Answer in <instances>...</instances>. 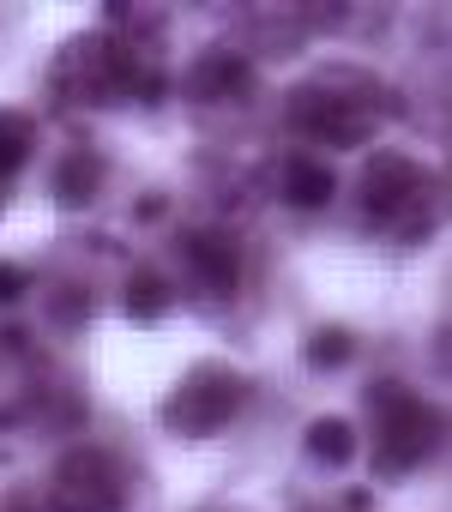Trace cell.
<instances>
[{
	"mask_svg": "<svg viewBox=\"0 0 452 512\" xmlns=\"http://www.w3.org/2000/svg\"><path fill=\"white\" fill-rule=\"evenodd\" d=\"M374 416H380V452H374V476H404V470H416L434 446H440V434H446V416L434 410V404H422L416 392H404V386H392V380H380L374 392Z\"/></svg>",
	"mask_w": 452,
	"mask_h": 512,
	"instance_id": "6da1fadb",
	"label": "cell"
},
{
	"mask_svg": "<svg viewBox=\"0 0 452 512\" xmlns=\"http://www.w3.org/2000/svg\"><path fill=\"white\" fill-rule=\"evenodd\" d=\"M242 398H248V386H242L236 368L205 362L199 374H187V380L175 386V398L163 404V422H169L175 434H217L223 422H236Z\"/></svg>",
	"mask_w": 452,
	"mask_h": 512,
	"instance_id": "7a4b0ae2",
	"label": "cell"
},
{
	"mask_svg": "<svg viewBox=\"0 0 452 512\" xmlns=\"http://www.w3.org/2000/svg\"><path fill=\"white\" fill-rule=\"evenodd\" d=\"M133 73H139V61L121 43H109V37H79L55 61V85L73 91L79 103H109V97L133 91Z\"/></svg>",
	"mask_w": 452,
	"mask_h": 512,
	"instance_id": "3957f363",
	"label": "cell"
},
{
	"mask_svg": "<svg viewBox=\"0 0 452 512\" xmlns=\"http://www.w3.org/2000/svg\"><path fill=\"white\" fill-rule=\"evenodd\" d=\"M121 494H127L121 464H115L103 446H73V452L55 464V476H49L55 512H115Z\"/></svg>",
	"mask_w": 452,
	"mask_h": 512,
	"instance_id": "277c9868",
	"label": "cell"
},
{
	"mask_svg": "<svg viewBox=\"0 0 452 512\" xmlns=\"http://www.w3.org/2000/svg\"><path fill=\"white\" fill-rule=\"evenodd\" d=\"M290 121H296L302 133L326 139V145H368L380 109L362 103V97H344V91H320V85H308V91L290 103Z\"/></svg>",
	"mask_w": 452,
	"mask_h": 512,
	"instance_id": "5b68a950",
	"label": "cell"
},
{
	"mask_svg": "<svg viewBox=\"0 0 452 512\" xmlns=\"http://www.w3.org/2000/svg\"><path fill=\"white\" fill-rule=\"evenodd\" d=\"M362 193H368V217H374V223H392V229L404 223L410 205L428 211V181H422V169H416L410 157H392V151H380V157L368 163Z\"/></svg>",
	"mask_w": 452,
	"mask_h": 512,
	"instance_id": "8992f818",
	"label": "cell"
},
{
	"mask_svg": "<svg viewBox=\"0 0 452 512\" xmlns=\"http://www.w3.org/2000/svg\"><path fill=\"white\" fill-rule=\"evenodd\" d=\"M181 247H187V266H193L199 290L230 296V290L242 284V247H236L230 235H223V229H193Z\"/></svg>",
	"mask_w": 452,
	"mask_h": 512,
	"instance_id": "52a82bcc",
	"label": "cell"
},
{
	"mask_svg": "<svg viewBox=\"0 0 452 512\" xmlns=\"http://www.w3.org/2000/svg\"><path fill=\"white\" fill-rule=\"evenodd\" d=\"M248 85H254V67H248V55H236V49H211V55H199V67L187 73L193 103H230V97H242Z\"/></svg>",
	"mask_w": 452,
	"mask_h": 512,
	"instance_id": "ba28073f",
	"label": "cell"
},
{
	"mask_svg": "<svg viewBox=\"0 0 452 512\" xmlns=\"http://www.w3.org/2000/svg\"><path fill=\"white\" fill-rule=\"evenodd\" d=\"M332 193H338V175H332L320 157H290V163H284V199H290V205L320 211Z\"/></svg>",
	"mask_w": 452,
	"mask_h": 512,
	"instance_id": "9c48e42d",
	"label": "cell"
},
{
	"mask_svg": "<svg viewBox=\"0 0 452 512\" xmlns=\"http://www.w3.org/2000/svg\"><path fill=\"white\" fill-rule=\"evenodd\" d=\"M55 199L61 205H85L97 187H103V163H97V151H67L61 163H55Z\"/></svg>",
	"mask_w": 452,
	"mask_h": 512,
	"instance_id": "30bf717a",
	"label": "cell"
},
{
	"mask_svg": "<svg viewBox=\"0 0 452 512\" xmlns=\"http://www.w3.org/2000/svg\"><path fill=\"white\" fill-rule=\"evenodd\" d=\"M308 458L344 470V464L356 458V428H350L344 416H314V422H308Z\"/></svg>",
	"mask_w": 452,
	"mask_h": 512,
	"instance_id": "8fae6325",
	"label": "cell"
},
{
	"mask_svg": "<svg viewBox=\"0 0 452 512\" xmlns=\"http://www.w3.org/2000/svg\"><path fill=\"white\" fill-rule=\"evenodd\" d=\"M31 139H37V121L25 109H0V175H13L31 157Z\"/></svg>",
	"mask_w": 452,
	"mask_h": 512,
	"instance_id": "7c38bea8",
	"label": "cell"
},
{
	"mask_svg": "<svg viewBox=\"0 0 452 512\" xmlns=\"http://www.w3.org/2000/svg\"><path fill=\"white\" fill-rule=\"evenodd\" d=\"M163 308H169V284H163L157 272H133V278H127V320L145 326V320H157Z\"/></svg>",
	"mask_w": 452,
	"mask_h": 512,
	"instance_id": "4fadbf2b",
	"label": "cell"
},
{
	"mask_svg": "<svg viewBox=\"0 0 452 512\" xmlns=\"http://www.w3.org/2000/svg\"><path fill=\"white\" fill-rule=\"evenodd\" d=\"M350 332H338V326H326V332H314L308 338V368H344L350 362Z\"/></svg>",
	"mask_w": 452,
	"mask_h": 512,
	"instance_id": "5bb4252c",
	"label": "cell"
},
{
	"mask_svg": "<svg viewBox=\"0 0 452 512\" xmlns=\"http://www.w3.org/2000/svg\"><path fill=\"white\" fill-rule=\"evenodd\" d=\"M49 314H55V320H67V326H73V320H85V290H79V284H67V290H61V302H49Z\"/></svg>",
	"mask_w": 452,
	"mask_h": 512,
	"instance_id": "9a60e30c",
	"label": "cell"
},
{
	"mask_svg": "<svg viewBox=\"0 0 452 512\" xmlns=\"http://www.w3.org/2000/svg\"><path fill=\"white\" fill-rule=\"evenodd\" d=\"M25 284H31V278H25V266H0V302H19V296H25Z\"/></svg>",
	"mask_w": 452,
	"mask_h": 512,
	"instance_id": "2e32d148",
	"label": "cell"
}]
</instances>
